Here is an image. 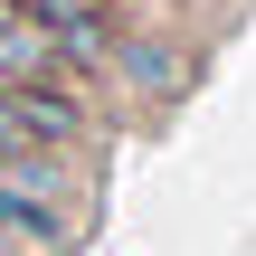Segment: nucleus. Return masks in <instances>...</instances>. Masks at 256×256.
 Wrapping results in <instances>:
<instances>
[{
  "mask_svg": "<svg viewBox=\"0 0 256 256\" xmlns=\"http://www.w3.org/2000/svg\"><path fill=\"white\" fill-rule=\"evenodd\" d=\"M200 76V48L180 38V28H162V19H124L114 28V57H104V86L124 95V104H142V114H162L180 86Z\"/></svg>",
  "mask_w": 256,
  "mask_h": 256,
  "instance_id": "obj_1",
  "label": "nucleus"
},
{
  "mask_svg": "<svg viewBox=\"0 0 256 256\" xmlns=\"http://www.w3.org/2000/svg\"><path fill=\"white\" fill-rule=\"evenodd\" d=\"M19 19L86 76V86H104V57H114V28H124V10L114 0H19Z\"/></svg>",
  "mask_w": 256,
  "mask_h": 256,
  "instance_id": "obj_2",
  "label": "nucleus"
}]
</instances>
